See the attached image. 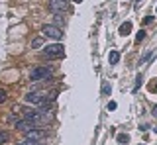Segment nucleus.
Returning a JSON list of instances; mask_svg holds the SVG:
<instances>
[{"mask_svg": "<svg viewBox=\"0 0 157 145\" xmlns=\"http://www.w3.org/2000/svg\"><path fill=\"white\" fill-rule=\"evenodd\" d=\"M51 75H53L51 67H36V69L29 71V80H32V83H39V80L51 79Z\"/></svg>", "mask_w": 157, "mask_h": 145, "instance_id": "1", "label": "nucleus"}, {"mask_svg": "<svg viewBox=\"0 0 157 145\" xmlns=\"http://www.w3.org/2000/svg\"><path fill=\"white\" fill-rule=\"evenodd\" d=\"M63 55H65V47L61 43H53V45H47L43 49V57H47V59H59Z\"/></svg>", "mask_w": 157, "mask_h": 145, "instance_id": "2", "label": "nucleus"}, {"mask_svg": "<svg viewBox=\"0 0 157 145\" xmlns=\"http://www.w3.org/2000/svg\"><path fill=\"white\" fill-rule=\"evenodd\" d=\"M41 32H43L45 37H51V39H55V41H59L63 37V30L59 26H55V24H45V26L41 28Z\"/></svg>", "mask_w": 157, "mask_h": 145, "instance_id": "3", "label": "nucleus"}, {"mask_svg": "<svg viewBox=\"0 0 157 145\" xmlns=\"http://www.w3.org/2000/svg\"><path fill=\"white\" fill-rule=\"evenodd\" d=\"M49 10L53 14L69 12V0H49Z\"/></svg>", "mask_w": 157, "mask_h": 145, "instance_id": "4", "label": "nucleus"}, {"mask_svg": "<svg viewBox=\"0 0 157 145\" xmlns=\"http://www.w3.org/2000/svg\"><path fill=\"white\" fill-rule=\"evenodd\" d=\"M26 102L28 104H36V106H47V96L39 94V92H28L26 94Z\"/></svg>", "mask_w": 157, "mask_h": 145, "instance_id": "5", "label": "nucleus"}, {"mask_svg": "<svg viewBox=\"0 0 157 145\" xmlns=\"http://www.w3.org/2000/svg\"><path fill=\"white\" fill-rule=\"evenodd\" d=\"M45 135H47L45 129L36 128V129H29V132H26V139H28V141H41Z\"/></svg>", "mask_w": 157, "mask_h": 145, "instance_id": "6", "label": "nucleus"}, {"mask_svg": "<svg viewBox=\"0 0 157 145\" xmlns=\"http://www.w3.org/2000/svg\"><path fill=\"white\" fill-rule=\"evenodd\" d=\"M16 128L20 129V132H24V133H26V132H29V129L41 128V125H39V124H36L33 120H26V118H24V120H20V122L16 124Z\"/></svg>", "mask_w": 157, "mask_h": 145, "instance_id": "7", "label": "nucleus"}, {"mask_svg": "<svg viewBox=\"0 0 157 145\" xmlns=\"http://www.w3.org/2000/svg\"><path fill=\"white\" fill-rule=\"evenodd\" d=\"M130 32H132V22H124L120 26V35H128Z\"/></svg>", "mask_w": 157, "mask_h": 145, "instance_id": "8", "label": "nucleus"}, {"mask_svg": "<svg viewBox=\"0 0 157 145\" xmlns=\"http://www.w3.org/2000/svg\"><path fill=\"white\" fill-rule=\"evenodd\" d=\"M108 61H110V65H116V63L120 61V53H118V51H110V55H108Z\"/></svg>", "mask_w": 157, "mask_h": 145, "instance_id": "9", "label": "nucleus"}, {"mask_svg": "<svg viewBox=\"0 0 157 145\" xmlns=\"http://www.w3.org/2000/svg\"><path fill=\"white\" fill-rule=\"evenodd\" d=\"M116 141L120 143V145H128V141H130V137H128L126 133H118V135H116Z\"/></svg>", "mask_w": 157, "mask_h": 145, "instance_id": "10", "label": "nucleus"}, {"mask_svg": "<svg viewBox=\"0 0 157 145\" xmlns=\"http://www.w3.org/2000/svg\"><path fill=\"white\" fill-rule=\"evenodd\" d=\"M20 120H22V118H20V116H18L16 112H12V114L8 116V122H10V124H14V125H16V124L20 122Z\"/></svg>", "mask_w": 157, "mask_h": 145, "instance_id": "11", "label": "nucleus"}, {"mask_svg": "<svg viewBox=\"0 0 157 145\" xmlns=\"http://www.w3.org/2000/svg\"><path fill=\"white\" fill-rule=\"evenodd\" d=\"M8 141H10V133L8 132H0V145H4Z\"/></svg>", "mask_w": 157, "mask_h": 145, "instance_id": "12", "label": "nucleus"}, {"mask_svg": "<svg viewBox=\"0 0 157 145\" xmlns=\"http://www.w3.org/2000/svg\"><path fill=\"white\" fill-rule=\"evenodd\" d=\"M43 45V39L41 37H36V39L32 41V49H37V47H41Z\"/></svg>", "mask_w": 157, "mask_h": 145, "instance_id": "13", "label": "nucleus"}, {"mask_svg": "<svg viewBox=\"0 0 157 145\" xmlns=\"http://www.w3.org/2000/svg\"><path fill=\"white\" fill-rule=\"evenodd\" d=\"M110 92H112V86L108 83H104V84H102V94H110Z\"/></svg>", "mask_w": 157, "mask_h": 145, "instance_id": "14", "label": "nucleus"}, {"mask_svg": "<svg viewBox=\"0 0 157 145\" xmlns=\"http://www.w3.org/2000/svg\"><path fill=\"white\" fill-rule=\"evenodd\" d=\"M6 98H8V96H6V90H4V88H0V104H4V102H6Z\"/></svg>", "mask_w": 157, "mask_h": 145, "instance_id": "15", "label": "nucleus"}, {"mask_svg": "<svg viewBox=\"0 0 157 145\" xmlns=\"http://www.w3.org/2000/svg\"><path fill=\"white\" fill-rule=\"evenodd\" d=\"M141 39H145V32H144V30H141V32H140V33L136 35V41H137V43H140Z\"/></svg>", "mask_w": 157, "mask_h": 145, "instance_id": "16", "label": "nucleus"}, {"mask_svg": "<svg viewBox=\"0 0 157 145\" xmlns=\"http://www.w3.org/2000/svg\"><path fill=\"white\" fill-rule=\"evenodd\" d=\"M140 84H141V75H137V76H136V88H134V90L140 88Z\"/></svg>", "mask_w": 157, "mask_h": 145, "instance_id": "17", "label": "nucleus"}, {"mask_svg": "<svg viewBox=\"0 0 157 145\" xmlns=\"http://www.w3.org/2000/svg\"><path fill=\"white\" fill-rule=\"evenodd\" d=\"M116 102H108V110H110V112H112V110H116Z\"/></svg>", "mask_w": 157, "mask_h": 145, "instance_id": "18", "label": "nucleus"}, {"mask_svg": "<svg viewBox=\"0 0 157 145\" xmlns=\"http://www.w3.org/2000/svg\"><path fill=\"white\" fill-rule=\"evenodd\" d=\"M144 22H145V24H151V22H153V16H147Z\"/></svg>", "mask_w": 157, "mask_h": 145, "instance_id": "19", "label": "nucleus"}, {"mask_svg": "<svg viewBox=\"0 0 157 145\" xmlns=\"http://www.w3.org/2000/svg\"><path fill=\"white\" fill-rule=\"evenodd\" d=\"M151 114H153V116H155V118H157V104L153 106V112H151Z\"/></svg>", "mask_w": 157, "mask_h": 145, "instance_id": "20", "label": "nucleus"}, {"mask_svg": "<svg viewBox=\"0 0 157 145\" xmlns=\"http://www.w3.org/2000/svg\"><path fill=\"white\" fill-rule=\"evenodd\" d=\"M141 2H144V0H136V8H137V6H140V4H141Z\"/></svg>", "mask_w": 157, "mask_h": 145, "instance_id": "21", "label": "nucleus"}, {"mask_svg": "<svg viewBox=\"0 0 157 145\" xmlns=\"http://www.w3.org/2000/svg\"><path fill=\"white\" fill-rule=\"evenodd\" d=\"M153 90H157V84H155V86H153Z\"/></svg>", "mask_w": 157, "mask_h": 145, "instance_id": "22", "label": "nucleus"}, {"mask_svg": "<svg viewBox=\"0 0 157 145\" xmlns=\"http://www.w3.org/2000/svg\"><path fill=\"white\" fill-rule=\"evenodd\" d=\"M155 12H157V8H155Z\"/></svg>", "mask_w": 157, "mask_h": 145, "instance_id": "23", "label": "nucleus"}, {"mask_svg": "<svg viewBox=\"0 0 157 145\" xmlns=\"http://www.w3.org/2000/svg\"><path fill=\"white\" fill-rule=\"evenodd\" d=\"M39 145H41V143H39Z\"/></svg>", "mask_w": 157, "mask_h": 145, "instance_id": "24", "label": "nucleus"}]
</instances>
